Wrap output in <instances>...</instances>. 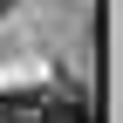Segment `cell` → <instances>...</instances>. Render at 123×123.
I'll return each mask as SVG.
<instances>
[{"mask_svg":"<svg viewBox=\"0 0 123 123\" xmlns=\"http://www.w3.org/2000/svg\"><path fill=\"white\" fill-rule=\"evenodd\" d=\"M48 116V89H7L0 96V123H41Z\"/></svg>","mask_w":123,"mask_h":123,"instance_id":"6da1fadb","label":"cell"},{"mask_svg":"<svg viewBox=\"0 0 123 123\" xmlns=\"http://www.w3.org/2000/svg\"><path fill=\"white\" fill-rule=\"evenodd\" d=\"M41 123H96V110H89V96L68 82V89H48V116Z\"/></svg>","mask_w":123,"mask_h":123,"instance_id":"7a4b0ae2","label":"cell"},{"mask_svg":"<svg viewBox=\"0 0 123 123\" xmlns=\"http://www.w3.org/2000/svg\"><path fill=\"white\" fill-rule=\"evenodd\" d=\"M7 7H14V0H0V14H7Z\"/></svg>","mask_w":123,"mask_h":123,"instance_id":"3957f363","label":"cell"}]
</instances>
